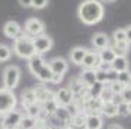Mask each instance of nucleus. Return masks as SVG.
<instances>
[{
	"label": "nucleus",
	"instance_id": "39448f33",
	"mask_svg": "<svg viewBox=\"0 0 131 129\" xmlns=\"http://www.w3.org/2000/svg\"><path fill=\"white\" fill-rule=\"evenodd\" d=\"M32 44H34V49H35V54L37 55H42V54H45L48 51L52 48V39L48 35L45 33H42L39 36H35L32 38Z\"/></svg>",
	"mask_w": 131,
	"mask_h": 129
},
{
	"label": "nucleus",
	"instance_id": "b1692460",
	"mask_svg": "<svg viewBox=\"0 0 131 129\" xmlns=\"http://www.w3.org/2000/svg\"><path fill=\"white\" fill-rule=\"evenodd\" d=\"M101 115L106 116V118H115V116H118L117 106L114 105L112 101H108V103H103V106H102V112H101Z\"/></svg>",
	"mask_w": 131,
	"mask_h": 129
},
{
	"label": "nucleus",
	"instance_id": "a19ab883",
	"mask_svg": "<svg viewBox=\"0 0 131 129\" xmlns=\"http://www.w3.org/2000/svg\"><path fill=\"white\" fill-rule=\"evenodd\" d=\"M108 129H124V128H122L121 125H118V123H114V125H111V126H109Z\"/></svg>",
	"mask_w": 131,
	"mask_h": 129
},
{
	"label": "nucleus",
	"instance_id": "cd10ccee",
	"mask_svg": "<svg viewBox=\"0 0 131 129\" xmlns=\"http://www.w3.org/2000/svg\"><path fill=\"white\" fill-rule=\"evenodd\" d=\"M105 87L103 84L101 83H96L93 84V86H90L89 88H88V93H89V97H93V99H96V97H99V94H101V92H102V88Z\"/></svg>",
	"mask_w": 131,
	"mask_h": 129
},
{
	"label": "nucleus",
	"instance_id": "c756f323",
	"mask_svg": "<svg viewBox=\"0 0 131 129\" xmlns=\"http://www.w3.org/2000/svg\"><path fill=\"white\" fill-rule=\"evenodd\" d=\"M112 92L109 90L108 87H103L102 88V92H101V94H99V99H101V101L102 103H108V101H112Z\"/></svg>",
	"mask_w": 131,
	"mask_h": 129
},
{
	"label": "nucleus",
	"instance_id": "9b49d317",
	"mask_svg": "<svg viewBox=\"0 0 131 129\" xmlns=\"http://www.w3.org/2000/svg\"><path fill=\"white\" fill-rule=\"evenodd\" d=\"M102 106H103V103L101 101L99 97H96V99L89 97L88 100L83 101V112L86 115H101Z\"/></svg>",
	"mask_w": 131,
	"mask_h": 129
},
{
	"label": "nucleus",
	"instance_id": "2eb2a0df",
	"mask_svg": "<svg viewBox=\"0 0 131 129\" xmlns=\"http://www.w3.org/2000/svg\"><path fill=\"white\" fill-rule=\"evenodd\" d=\"M45 64H47V61L44 60V57H42V55H37V54H35L32 58H29V60H28L29 71L32 73L34 77L37 75V73H38V71H39V70H41Z\"/></svg>",
	"mask_w": 131,
	"mask_h": 129
},
{
	"label": "nucleus",
	"instance_id": "bb28decb",
	"mask_svg": "<svg viewBox=\"0 0 131 129\" xmlns=\"http://www.w3.org/2000/svg\"><path fill=\"white\" fill-rule=\"evenodd\" d=\"M35 122H37V119L24 115V118H22V120H20L18 129H34L35 128Z\"/></svg>",
	"mask_w": 131,
	"mask_h": 129
},
{
	"label": "nucleus",
	"instance_id": "4468645a",
	"mask_svg": "<svg viewBox=\"0 0 131 129\" xmlns=\"http://www.w3.org/2000/svg\"><path fill=\"white\" fill-rule=\"evenodd\" d=\"M3 32L7 38L10 39H16V38L22 33V29H20V25L18 22H15V20H9V22H6L5 28H3Z\"/></svg>",
	"mask_w": 131,
	"mask_h": 129
},
{
	"label": "nucleus",
	"instance_id": "6e6552de",
	"mask_svg": "<svg viewBox=\"0 0 131 129\" xmlns=\"http://www.w3.org/2000/svg\"><path fill=\"white\" fill-rule=\"evenodd\" d=\"M56 103L60 107H67L69 105H71V101L74 100V97L71 94V92L69 90V87H61L58 88L56 93H54V97H52Z\"/></svg>",
	"mask_w": 131,
	"mask_h": 129
},
{
	"label": "nucleus",
	"instance_id": "ddd939ff",
	"mask_svg": "<svg viewBox=\"0 0 131 129\" xmlns=\"http://www.w3.org/2000/svg\"><path fill=\"white\" fill-rule=\"evenodd\" d=\"M109 44H111V41H109V36H108L106 33L98 32L92 36V45H93V48L96 51H102L105 48H108Z\"/></svg>",
	"mask_w": 131,
	"mask_h": 129
},
{
	"label": "nucleus",
	"instance_id": "6ab92c4d",
	"mask_svg": "<svg viewBox=\"0 0 131 129\" xmlns=\"http://www.w3.org/2000/svg\"><path fill=\"white\" fill-rule=\"evenodd\" d=\"M86 129H102L103 120L101 115H88L86 116V122H84Z\"/></svg>",
	"mask_w": 131,
	"mask_h": 129
},
{
	"label": "nucleus",
	"instance_id": "7c9ffc66",
	"mask_svg": "<svg viewBox=\"0 0 131 129\" xmlns=\"http://www.w3.org/2000/svg\"><path fill=\"white\" fill-rule=\"evenodd\" d=\"M115 79H117L122 86H127V84L130 83V80H131V74H130V71H122V73H118L117 74V77H115Z\"/></svg>",
	"mask_w": 131,
	"mask_h": 129
},
{
	"label": "nucleus",
	"instance_id": "f03ea898",
	"mask_svg": "<svg viewBox=\"0 0 131 129\" xmlns=\"http://www.w3.org/2000/svg\"><path fill=\"white\" fill-rule=\"evenodd\" d=\"M13 52L19 58H24V60L32 58L35 55L32 38L25 35V33H20L16 39H13Z\"/></svg>",
	"mask_w": 131,
	"mask_h": 129
},
{
	"label": "nucleus",
	"instance_id": "ea45409f",
	"mask_svg": "<svg viewBox=\"0 0 131 129\" xmlns=\"http://www.w3.org/2000/svg\"><path fill=\"white\" fill-rule=\"evenodd\" d=\"M31 3H32V0L31 2L29 0H26V2L25 0H19V5H22L24 7H31Z\"/></svg>",
	"mask_w": 131,
	"mask_h": 129
},
{
	"label": "nucleus",
	"instance_id": "c03bdc74",
	"mask_svg": "<svg viewBox=\"0 0 131 129\" xmlns=\"http://www.w3.org/2000/svg\"><path fill=\"white\" fill-rule=\"evenodd\" d=\"M57 129H69L67 126H61V128H57Z\"/></svg>",
	"mask_w": 131,
	"mask_h": 129
},
{
	"label": "nucleus",
	"instance_id": "f257e3e1",
	"mask_svg": "<svg viewBox=\"0 0 131 129\" xmlns=\"http://www.w3.org/2000/svg\"><path fill=\"white\" fill-rule=\"evenodd\" d=\"M103 13H105L103 5L98 0H86L79 6V10H77L79 19L84 25H95L101 22Z\"/></svg>",
	"mask_w": 131,
	"mask_h": 129
},
{
	"label": "nucleus",
	"instance_id": "58836bf2",
	"mask_svg": "<svg viewBox=\"0 0 131 129\" xmlns=\"http://www.w3.org/2000/svg\"><path fill=\"white\" fill-rule=\"evenodd\" d=\"M124 31H125V41L128 44H131V25L127 26V28H124Z\"/></svg>",
	"mask_w": 131,
	"mask_h": 129
},
{
	"label": "nucleus",
	"instance_id": "4be33fe9",
	"mask_svg": "<svg viewBox=\"0 0 131 129\" xmlns=\"http://www.w3.org/2000/svg\"><path fill=\"white\" fill-rule=\"evenodd\" d=\"M20 103L24 107H28L29 105L32 103H37L35 101V94H34V90L32 88H25L22 94H20Z\"/></svg>",
	"mask_w": 131,
	"mask_h": 129
},
{
	"label": "nucleus",
	"instance_id": "4c0bfd02",
	"mask_svg": "<svg viewBox=\"0 0 131 129\" xmlns=\"http://www.w3.org/2000/svg\"><path fill=\"white\" fill-rule=\"evenodd\" d=\"M64 79V75H57V74H52V79H51V83L52 84H60Z\"/></svg>",
	"mask_w": 131,
	"mask_h": 129
},
{
	"label": "nucleus",
	"instance_id": "a878e982",
	"mask_svg": "<svg viewBox=\"0 0 131 129\" xmlns=\"http://www.w3.org/2000/svg\"><path fill=\"white\" fill-rule=\"evenodd\" d=\"M42 107L39 103H32V105H29L28 107H25V112H26V116L29 118H34V119H37L39 113H41Z\"/></svg>",
	"mask_w": 131,
	"mask_h": 129
},
{
	"label": "nucleus",
	"instance_id": "c85d7f7f",
	"mask_svg": "<svg viewBox=\"0 0 131 129\" xmlns=\"http://www.w3.org/2000/svg\"><path fill=\"white\" fill-rule=\"evenodd\" d=\"M10 57H12V49L7 45H5V44H0V61L5 62V61L9 60Z\"/></svg>",
	"mask_w": 131,
	"mask_h": 129
},
{
	"label": "nucleus",
	"instance_id": "37998d69",
	"mask_svg": "<svg viewBox=\"0 0 131 129\" xmlns=\"http://www.w3.org/2000/svg\"><path fill=\"white\" fill-rule=\"evenodd\" d=\"M125 87H130V88H131V80H130V83H128V84H127V86H125Z\"/></svg>",
	"mask_w": 131,
	"mask_h": 129
},
{
	"label": "nucleus",
	"instance_id": "393cba45",
	"mask_svg": "<svg viewBox=\"0 0 131 129\" xmlns=\"http://www.w3.org/2000/svg\"><path fill=\"white\" fill-rule=\"evenodd\" d=\"M41 107H42V110H44V112L48 115V118H50V116L54 115V112L57 110L58 105L56 103V100H54V99H50V100H47L45 103H42Z\"/></svg>",
	"mask_w": 131,
	"mask_h": 129
},
{
	"label": "nucleus",
	"instance_id": "a211bd4d",
	"mask_svg": "<svg viewBox=\"0 0 131 129\" xmlns=\"http://www.w3.org/2000/svg\"><path fill=\"white\" fill-rule=\"evenodd\" d=\"M86 52H88V49L83 48V46H74V48L70 51V60H71V62L76 64V65H82V61H83Z\"/></svg>",
	"mask_w": 131,
	"mask_h": 129
},
{
	"label": "nucleus",
	"instance_id": "0eeeda50",
	"mask_svg": "<svg viewBox=\"0 0 131 129\" xmlns=\"http://www.w3.org/2000/svg\"><path fill=\"white\" fill-rule=\"evenodd\" d=\"M24 118V113L20 110H12L9 113L3 115V123H2V128L3 129H18L19 123Z\"/></svg>",
	"mask_w": 131,
	"mask_h": 129
},
{
	"label": "nucleus",
	"instance_id": "c9c22d12",
	"mask_svg": "<svg viewBox=\"0 0 131 129\" xmlns=\"http://www.w3.org/2000/svg\"><path fill=\"white\" fill-rule=\"evenodd\" d=\"M47 5H48V0H32L31 7H34V9H42Z\"/></svg>",
	"mask_w": 131,
	"mask_h": 129
},
{
	"label": "nucleus",
	"instance_id": "7ed1b4c3",
	"mask_svg": "<svg viewBox=\"0 0 131 129\" xmlns=\"http://www.w3.org/2000/svg\"><path fill=\"white\" fill-rule=\"evenodd\" d=\"M20 81V68L18 65H7L3 71V88L13 92Z\"/></svg>",
	"mask_w": 131,
	"mask_h": 129
},
{
	"label": "nucleus",
	"instance_id": "f8f14e48",
	"mask_svg": "<svg viewBox=\"0 0 131 129\" xmlns=\"http://www.w3.org/2000/svg\"><path fill=\"white\" fill-rule=\"evenodd\" d=\"M98 64H99L98 51L88 49V52H86V55H84L83 61H82V65L84 67V70H95Z\"/></svg>",
	"mask_w": 131,
	"mask_h": 129
},
{
	"label": "nucleus",
	"instance_id": "e433bc0d",
	"mask_svg": "<svg viewBox=\"0 0 131 129\" xmlns=\"http://www.w3.org/2000/svg\"><path fill=\"white\" fill-rule=\"evenodd\" d=\"M34 129H50V125H48L47 120L37 119V122H35V128Z\"/></svg>",
	"mask_w": 131,
	"mask_h": 129
},
{
	"label": "nucleus",
	"instance_id": "a18cd8bd",
	"mask_svg": "<svg viewBox=\"0 0 131 129\" xmlns=\"http://www.w3.org/2000/svg\"><path fill=\"white\" fill-rule=\"evenodd\" d=\"M50 129H57V128H52V126H50Z\"/></svg>",
	"mask_w": 131,
	"mask_h": 129
},
{
	"label": "nucleus",
	"instance_id": "f704fd0d",
	"mask_svg": "<svg viewBox=\"0 0 131 129\" xmlns=\"http://www.w3.org/2000/svg\"><path fill=\"white\" fill-rule=\"evenodd\" d=\"M119 96H121V99H122L124 103H130V101H131V88L130 87H125L124 90H122V93L119 94Z\"/></svg>",
	"mask_w": 131,
	"mask_h": 129
},
{
	"label": "nucleus",
	"instance_id": "dca6fc26",
	"mask_svg": "<svg viewBox=\"0 0 131 129\" xmlns=\"http://www.w3.org/2000/svg\"><path fill=\"white\" fill-rule=\"evenodd\" d=\"M50 118H52V119H56L57 122H60L63 126H66V125L69 123V120H70V112L67 110V107H57V110L54 112V115L50 116Z\"/></svg>",
	"mask_w": 131,
	"mask_h": 129
},
{
	"label": "nucleus",
	"instance_id": "5701e85b",
	"mask_svg": "<svg viewBox=\"0 0 131 129\" xmlns=\"http://www.w3.org/2000/svg\"><path fill=\"white\" fill-rule=\"evenodd\" d=\"M105 87L109 88V90L112 92L114 96H119V94L122 93V90L125 88V86H122V84L119 83V81H118L117 79H111L106 84H105Z\"/></svg>",
	"mask_w": 131,
	"mask_h": 129
},
{
	"label": "nucleus",
	"instance_id": "72a5a7b5",
	"mask_svg": "<svg viewBox=\"0 0 131 129\" xmlns=\"http://www.w3.org/2000/svg\"><path fill=\"white\" fill-rule=\"evenodd\" d=\"M117 112H118V116H122V118H125L128 116V107H127V103H121V105H118L117 106Z\"/></svg>",
	"mask_w": 131,
	"mask_h": 129
},
{
	"label": "nucleus",
	"instance_id": "473e14b6",
	"mask_svg": "<svg viewBox=\"0 0 131 129\" xmlns=\"http://www.w3.org/2000/svg\"><path fill=\"white\" fill-rule=\"evenodd\" d=\"M98 71H102V73H106V74H111L112 73V67H111V64H106V62H101L99 61V64L96 65V68Z\"/></svg>",
	"mask_w": 131,
	"mask_h": 129
},
{
	"label": "nucleus",
	"instance_id": "2f4dec72",
	"mask_svg": "<svg viewBox=\"0 0 131 129\" xmlns=\"http://www.w3.org/2000/svg\"><path fill=\"white\" fill-rule=\"evenodd\" d=\"M112 38H114V42H124L125 41V31H124V28L115 29Z\"/></svg>",
	"mask_w": 131,
	"mask_h": 129
},
{
	"label": "nucleus",
	"instance_id": "79ce46f5",
	"mask_svg": "<svg viewBox=\"0 0 131 129\" xmlns=\"http://www.w3.org/2000/svg\"><path fill=\"white\" fill-rule=\"evenodd\" d=\"M127 107H128V113L131 115V101L130 103H127Z\"/></svg>",
	"mask_w": 131,
	"mask_h": 129
},
{
	"label": "nucleus",
	"instance_id": "423d86ee",
	"mask_svg": "<svg viewBox=\"0 0 131 129\" xmlns=\"http://www.w3.org/2000/svg\"><path fill=\"white\" fill-rule=\"evenodd\" d=\"M44 31H45V25L39 19L31 18L25 22V32L28 33V36H31V38L39 36V35L44 33Z\"/></svg>",
	"mask_w": 131,
	"mask_h": 129
},
{
	"label": "nucleus",
	"instance_id": "9d476101",
	"mask_svg": "<svg viewBox=\"0 0 131 129\" xmlns=\"http://www.w3.org/2000/svg\"><path fill=\"white\" fill-rule=\"evenodd\" d=\"M48 65H50V70H51L52 74H57V75H64L69 70V62L61 58V57H54L48 61Z\"/></svg>",
	"mask_w": 131,
	"mask_h": 129
},
{
	"label": "nucleus",
	"instance_id": "f3484780",
	"mask_svg": "<svg viewBox=\"0 0 131 129\" xmlns=\"http://www.w3.org/2000/svg\"><path fill=\"white\" fill-rule=\"evenodd\" d=\"M79 80L83 83L86 88H89L90 86H93L96 83V77H95V70H83L79 75Z\"/></svg>",
	"mask_w": 131,
	"mask_h": 129
},
{
	"label": "nucleus",
	"instance_id": "aec40b11",
	"mask_svg": "<svg viewBox=\"0 0 131 129\" xmlns=\"http://www.w3.org/2000/svg\"><path fill=\"white\" fill-rule=\"evenodd\" d=\"M111 67H112V71L115 74L122 73V71H128V60H127V57H117L112 61Z\"/></svg>",
	"mask_w": 131,
	"mask_h": 129
},
{
	"label": "nucleus",
	"instance_id": "20e7f679",
	"mask_svg": "<svg viewBox=\"0 0 131 129\" xmlns=\"http://www.w3.org/2000/svg\"><path fill=\"white\" fill-rule=\"evenodd\" d=\"M16 105H18V97L15 96V93L3 87L0 88V115L3 116L15 110Z\"/></svg>",
	"mask_w": 131,
	"mask_h": 129
},
{
	"label": "nucleus",
	"instance_id": "1a4fd4ad",
	"mask_svg": "<svg viewBox=\"0 0 131 129\" xmlns=\"http://www.w3.org/2000/svg\"><path fill=\"white\" fill-rule=\"evenodd\" d=\"M32 90H34V94H35V101L39 103V105L45 103L47 100L54 97V92H51L45 84H42V83L37 84L35 87H32Z\"/></svg>",
	"mask_w": 131,
	"mask_h": 129
},
{
	"label": "nucleus",
	"instance_id": "412c9836",
	"mask_svg": "<svg viewBox=\"0 0 131 129\" xmlns=\"http://www.w3.org/2000/svg\"><path fill=\"white\" fill-rule=\"evenodd\" d=\"M98 57L101 62H106V64H112V61L117 58V55H115V52L112 51L111 46H108L102 51H98Z\"/></svg>",
	"mask_w": 131,
	"mask_h": 129
}]
</instances>
